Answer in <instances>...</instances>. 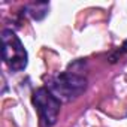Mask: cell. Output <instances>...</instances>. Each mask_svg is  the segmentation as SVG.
Instances as JSON below:
<instances>
[{
    "label": "cell",
    "instance_id": "1",
    "mask_svg": "<svg viewBox=\"0 0 127 127\" xmlns=\"http://www.w3.org/2000/svg\"><path fill=\"white\" fill-rule=\"evenodd\" d=\"M84 67L85 61L76 60L69 66L67 70L48 76L45 81V87L60 102H72L87 90V78L84 75Z\"/></svg>",
    "mask_w": 127,
    "mask_h": 127
},
{
    "label": "cell",
    "instance_id": "2",
    "mask_svg": "<svg viewBox=\"0 0 127 127\" xmlns=\"http://www.w3.org/2000/svg\"><path fill=\"white\" fill-rule=\"evenodd\" d=\"M2 55L5 64L12 72H23L27 67L29 54L12 29L2 30Z\"/></svg>",
    "mask_w": 127,
    "mask_h": 127
},
{
    "label": "cell",
    "instance_id": "3",
    "mask_svg": "<svg viewBox=\"0 0 127 127\" xmlns=\"http://www.w3.org/2000/svg\"><path fill=\"white\" fill-rule=\"evenodd\" d=\"M32 102L37 111L40 127H52L57 123L61 102L46 87L36 88L32 94Z\"/></svg>",
    "mask_w": 127,
    "mask_h": 127
},
{
    "label": "cell",
    "instance_id": "4",
    "mask_svg": "<svg viewBox=\"0 0 127 127\" xmlns=\"http://www.w3.org/2000/svg\"><path fill=\"white\" fill-rule=\"evenodd\" d=\"M49 11V3L46 2H37V3H30L24 8V14L29 15L34 21H42Z\"/></svg>",
    "mask_w": 127,
    "mask_h": 127
},
{
    "label": "cell",
    "instance_id": "5",
    "mask_svg": "<svg viewBox=\"0 0 127 127\" xmlns=\"http://www.w3.org/2000/svg\"><path fill=\"white\" fill-rule=\"evenodd\" d=\"M123 52H126V54H127V40H124V43H123L121 49L118 51V54H123Z\"/></svg>",
    "mask_w": 127,
    "mask_h": 127
}]
</instances>
